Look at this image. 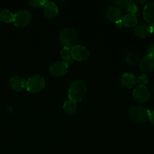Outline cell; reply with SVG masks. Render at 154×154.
Returning <instances> with one entry per match:
<instances>
[{"label":"cell","mask_w":154,"mask_h":154,"mask_svg":"<svg viewBox=\"0 0 154 154\" xmlns=\"http://www.w3.org/2000/svg\"><path fill=\"white\" fill-rule=\"evenodd\" d=\"M87 87L85 81L82 80H77L74 81L69 87L68 96L69 100L75 102H80L83 99L87 93Z\"/></svg>","instance_id":"cell-1"},{"label":"cell","mask_w":154,"mask_h":154,"mask_svg":"<svg viewBox=\"0 0 154 154\" xmlns=\"http://www.w3.org/2000/svg\"><path fill=\"white\" fill-rule=\"evenodd\" d=\"M59 39L64 48H72L76 45L78 35L76 30L72 28H66L62 30L59 35Z\"/></svg>","instance_id":"cell-2"},{"label":"cell","mask_w":154,"mask_h":154,"mask_svg":"<svg viewBox=\"0 0 154 154\" xmlns=\"http://www.w3.org/2000/svg\"><path fill=\"white\" fill-rule=\"evenodd\" d=\"M128 115L132 121L142 123L149 120V110L140 106L131 107L128 111Z\"/></svg>","instance_id":"cell-3"},{"label":"cell","mask_w":154,"mask_h":154,"mask_svg":"<svg viewBox=\"0 0 154 154\" xmlns=\"http://www.w3.org/2000/svg\"><path fill=\"white\" fill-rule=\"evenodd\" d=\"M45 87V81L42 77L38 75L30 77L26 81V87L27 91L30 93H38L42 91Z\"/></svg>","instance_id":"cell-4"},{"label":"cell","mask_w":154,"mask_h":154,"mask_svg":"<svg viewBox=\"0 0 154 154\" xmlns=\"http://www.w3.org/2000/svg\"><path fill=\"white\" fill-rule=\"evenodd\" d=\"M31 13L27 10L18 11L14 14L13 23L17 27H24L28 26L32 21Z\"/></svg>","instance_id":"cell-5"},{"label":"cell","mask_w":154,"mask_h":154,"mask_svg":"<svg viewBox=\"0 0 154 154\" xmlns=\"http://www.w3.org/2000/svg\"><path fill=\"white\" fill-rule=\"evenodd\" d=\"M134 99L138 103H145L150 99V93L146 86H138L132 93Z\"/></svg>","instance_id":"cell-6"},{"label":"cell","mask_w":154,"mask_h":154,"mask_svg":"<svg viewBox=\"0 0 154 154\" xmlns=\"http://www.w3.org/2000/svg\"><path fill=\"white\" fill-rule=\"evenodd\" d=\"M71 51L73 60L78 62L85 61L90 56V52L87 48L83 45H75L71 49Z\"/></svg>","instance_id":"cell-7"},{"label":"cell","mask_w":154,"mask_h":154,"mask_svg":"<svg viewBox=\"0 0 154 154\" xmlns=\"http://www.w3.org/2000/svg\"><path fill=\"white\" fill-rule=\"evenodd\" d=\"M69 69V66L65 62H56L49 68L50 72L54 77H62L66 75Z\"/></svg>","instance_id":"cell-8"},{"label":"cell","mask_w":154,"mask_h":154,"mask_svg":"<svg viewBox=\"0 0 154 154\" xmlns=\"http://www.w3.org/2000/svg\"><path fill=\"white\" fill-rule=\"evenodd\" d=\"M134 34L140 38H148L152 34V26L146 23L138 24L134 29Z\"/></svg>","instance_id":"cell-9"},{"label":"cell","mask_w":154,"mask_h":154,"mask_svg":"<svg viewBox=\"0 0 154 154\" xmlns=\"http://www.w3.org/2000/svg\"><path fill=\"white\" fill-rule=\"evenodd\" d=\"M106 17L111 22L117 23L123 20V12L117 7H110L106 12Z\"/></svg>","instance_id":"cell-10"},{"label":"cell","mask_w":154,"mask_h":154,"mask_svg":"<svg viewBox=\"0 0 154 154\" xmlns=\"http://www.w3.org/2000/svg\"><path fill=\"white\" fill-rule=\"evenodd\" d=\"M139 69L143 72H150L154 69V57L147 55L139 62Z\"/></svg>","instance_id":"cell-11"},{"label":"cell","mask_w":154,"mask_h":154,"mask_svg":"<svg viewBox=\"0 0 154 154\" xmlns=\"http://www.w3.org/2000/svg\"><path fill=\"white\" fill-rule=\"evenodd\" d=\"M44 14L49 19L56 17L59 14V9L57 5L53 2H48L44 5Z\"/></svg>","instance_id":"cell-12"},{"label":"cell","mask_w":154,"mask_h":154,"mask_svg":"<svg viewBox=\"0 0 154 154\" xmlns=\"http://www.w3.org/2000/svg\"><path fill=\"white\" fill-rule=\"evenodd\" d=\"M144 19L150 26L154 25V2L146 5L144 8Z\"/></svg>","instance_id":"cell-13"},{"label":"cell","mask_w":154,"mask_h":154,"mask_svg":"<svg viewBox=\"0 0 154 154\" xmlns=\"http://www.w3.org/2000/svg\"><path fill=\"white\" fill-rule=\"evenodd\" d=\"M120 82L122 86L126 88L131 89L135 86L136 78L131 73H124L120 78Z\"/></svg>","instance_id":"cell-14"},{"label":"cell","mask_w":154,"mask_h":154,"mask_svg":"<svg viewBox=\"0 0 154 154\" xmlns=\"http://www.w3.org/2000/svg\"><path fill=\"white\" fill-rule=\"evenodd\" d=\"M9 84H10L11 87L17 92L22 91L26 87V81H24L23 78L17 76V75L11 78Z\"/></svg>","instance_id":"cell-15"},{"label":"cell","mask_w":154,"mask_h":154,"mask_svg":"<svg viewBox=\"0 0 154 154\" xmlns=\"http://www.w3.org/2000/svg\"><path fill=\"white\" fill-rule=\"evenodd\" d=\"M72 48H63V49L60 51V57L63 60V62L66 63L69 66H72L73 64L74 60L72 58V51H71Z\"/></svg>","instance_id":"cell-16"},{"label":"cell","mask_w":154,"mask_h":154,"mask_svg":"<svg viewBox=\"0 0 154 154\" xmlns=\"http://www.w3.org/2000/svg\"><path fill=\"white\" fill-rule=\"evenodd\" d=\"M122 22H123V26L131 28V27L136 26L138 24V18L135 14H128L123 17Z\"/></svg>","instance_id":"cell-17"},{"label":"cell","mask_w":154,"mask_h":154,"mask_svg":"<svg viewBox=\"0 0 154 154\" xmlns=\"http://www.w3.org/2000/svg\"><path fill=\"white\" fill-rule=\"evenodd\" d=\"M63 110L66 114H69V115L75 114L77 111L76 102L69 100V99L68 101H66L63 104Z\"/></svg>","instance_id":"cell-18"},{"label":"cell","mask_w":154,"mask_h":154,"mask_svg":"<svg viewBox=\"0 0 154 154\" xmlns=\"http://www.w3.org/2000/svg\"><path fill=\"white\" fill-rule=\"evenodd\" d=\"M14 14L9 10H2L0 12V20L5 23L13 22Z\"/></svg>","instance_id":"cell-19"},{"label":"cell","mask_w":154,"mask_h":154,"mask_svg":"<svg viewBox=\"0 0 154 154\" xmlns=\"http://www.w3.org/2000/svg\"><path fill=\"white\" fill-rule=\"evenodd\" d=\"M141 59L140 56L135 52H131L127 54L126 57V62L129 65H135L139 63Z\"/></svg>","instance_id":"cell-20"},{"label":"cell","mask_w":154,"mask_h":154,"mask_svg":"<svg viewBox=\"0 0 154 154\" xmlns=\"http://www.w3.org/2000/svg\"><path fill=\"white\" fill-rule=\"evenodd\" d=\"M148 78L145 74H142L136 78V83L138 86H146V84H148Z\"/></svg>","instance_id":"cell-21"},{"label":"cell","mask_w":154,"mask_h":154,"mask_svg":"<svg viewBox=\"0 0 154 154\" xmlns=\"http://www.w3.org/2000/svg\"><path fill=\"white\" fill-rule=\"evenodd\" d=\"M47 1H44V0H32V1H29L28 4L31 7L33 8H41L44 7L45 3Z\"/></svg>","instance_id":"cell-22"},{"label":"cell","mask_w":154,"mask_h":154,"mask_svg":"<svg viewBox=\"0 0 154 154\" xmlns=\"http://www.w3.org/2000/svg\"><path fill=\"white\" fill-rule=\"evenodd\" d=\"M126 9H127L128 12H129V14H135V15L138 11V7H137V5L133 2H132L130 5H129L126 7Z\"/></svg>","instance_id":"cell-23"},{"label":"cell","mask_w":154,"mask_h":154,"mask_svg":"<svg viewBox=\"0 0 154 154\" xmlns=\"http://www.w3.org/2000/svg\"><path fill=\"white\" fill-rule=\"evenodd\" d=\"M114 2L120 7H127L129 5H130L132 2L130 0H121V1H114Z\"/></svg>","instance_id":"cell-24"},{"label":"cell","mask_w":154,"mask_h":154,"mask_svg":"<svg viewBox=\"0 0 154 154\" xmlns=\"http://www.w3.org/2000/svg\"><path fill=\"white\" fill-rule=\"evenodd\" d=\"M147 55L154 57V44H150L147 48Z\"/></svg>","instance_id":"cell-25"},{"label":"cell","mask_w":154,"mask_h":154,"mask_svg":"<svg viewBox=\"0 0 154 154\" xmlns=\"http://www.w3.org/2000/svg\"><path fill=\"white\" fill-rule=\"evenodd\" d=\"M149 121L154 125V110L151 111V110H149Z\"/></svg>","instance_id":"cell-26"},{"label":"cell","mask_w":154,"mask_h":154,"mask_svg":"<svg viewBox=\"0 0 154 154\" xmlns=\"http://www.w3.org/2000/svg\"><path fill=\"white\" fill-rule=\"evenodd\" d=\"M117 27H119V28H121L122 26H123V22H122V20L121 21H120V22H118V23H117Z\"/></svg>","instance_id":"cell-27"},{"label":"cell","mask_w":154,"mask_h":154,"mask_svg":"<svg viewBox=\"0 0 154 154\" xmlns=\"http://www.w3.org/2000/svg\"><path fill=\"white\" fill-rule=\"evenodd\" d=\"M152 26V34H154V25L151 26Z\"/></svg>","instance_id":"cell-28"},{"label":"cell","mask_w":154,"mask_h":154,"mask_svg":"<svg viewBox=\"0 0 154 154\" xmlns=\"http://www.w3.org/2000/svg\"><path fill=\"white\" fill-rule=\"evenodd\" d=\"M153 93H154V87H153Z\"/></svg>","instance_id":"cell-29"}]
</instances>
